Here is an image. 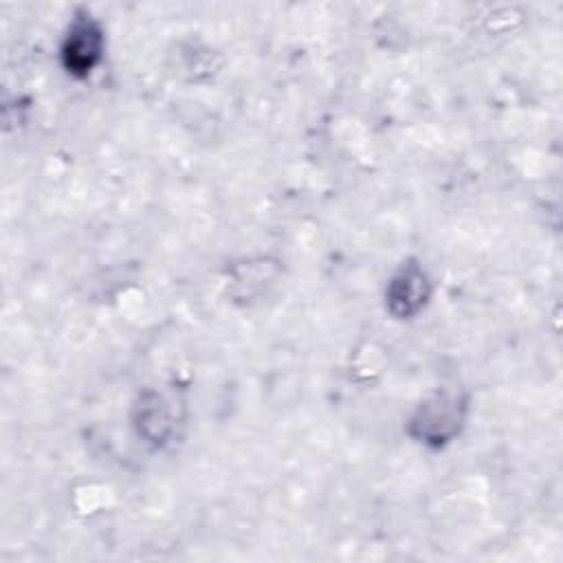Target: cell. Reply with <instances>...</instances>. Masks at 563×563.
<instances>
[{
	"label": "cell",
	"mask_w": 563,
	"mask_h": 563,
	"mask_svg": "<svg viewBox=\"0 0 563 563\" xmlns=\"http://www.w3.org/2000/svg\"><path fill=\"white\" fill-rule=\"evenodd\" d=\"M218 53L207 44L189 42L180 48V73L189 81H202L218 73Z\"/></svg>",
	"instance_id": "8992f818"
},
{
	"label": "cell",
	"mask_w": 563,
	"mask_h": 563,
	"mask_svg": "<svg viewBox=\"0 0 563 563\" xmlns=\"http://www.w3.org/2000/svg\"><path fill=\"white\" fill-rule=\"evenodd\" d=\"M468 418L471 394L457 385H440L413 405L405 420V433L429 451H442L464 433Z\"/></svg>",
	"instance_id": "6da1fadb"
},
{
	"label": "cell",
	"mask_w": 563,
	"mask_h": 563,
	"mask_svg": "<svg viewBox=\"0 0 563 563\" xmlns=\"http://www.w3.org/2000/svg\"><path fill=\"white\" fill-rule=\"evenodd\" d=\"M108 33L103 22L88 9L77 7L59 37L57 59L73 79H88L106 59Z\"/></svg>",
	"instance_id": "7a4b0ae2"
},
{
	"label": "cell",
	"mask_w": 563,
	"mask_h": 563,
	"mask_svg": "<svg viewBox=\"0 0 563 563\" xmlns=\"http://www.w3.org/2000/svg\"><path fill=\"white\" fill-rule=\"evenodd\" d=\"M433 279L420 260H402L385 282L383 306L394 321H413L433 299Z\"/></svg>",
	"instance_id": "3957f363"
},
{
	"label": "cell",
	"mask_w": 563,
	"mask_h": 563,
	"mask_svg": "<svg viewBox=\"0 0 563 563\" xmlns=\"http://www.w3.org/2000/svg\"><path fill=\"white\" fill-rule=\"evenodd\" d=\"M176 424L178 418L174 402L156 387H145L132 398L130 427L147 449H165L176 435Z\"/></svg>",
	"instance_id": "277c9868"
},
{
	"label": "cell",
	"mask_w": 563,
	"mask_h": 563,
	"mask_svg": "<svg viewBox=\"0 0 563 563\" xmlns=\"http://www.w3.org/2000/svg\"><path fill=\"white\" fill-rule=\"evenodd\" d=\"M279 277V262L268 255L244 257L229 271V297L244 306L257 301Z\"/></svg>",
	"instance_id": "5b68a950"
}]
</instances>
